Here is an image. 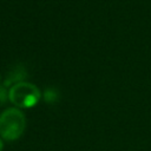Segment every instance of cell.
<instances>
[{
    "label": "cell",
    "instance_id": "8992f818",
    "mask_svg": "<svg viewBox=\"0 0 151 151\" xmlns=\"http://www.w3.org/2000/svg\"><path fill=\"white\" fill-rule=\"evenodd\" d=\"M2 147H4V144H2V140L0 139V151H2Z\"/></svg>",
    "mask_w": 151,
    "mask_h": 151
},
{
    "label": "cell",
    "instance_id": "3957f363",
    "mask_svg": "<svg viewBox=\"0 0 151 151\" xmlns=\"http://www.w3.org/2000/svg\"><path fill=\"white\" fill-rule=\"evenodd\" d=\"M24 78H26V73H25L24 68L15 67L14 71H12L8 74V77H7L6 81H5V86H9V85L13 86V85H15L18 83H21L24 80Z\"/></svg>",
    "mask_w": 151,
    "mask_h": 151
},
{
    "label": "cell",
    "instance_id": "5b68a950",
    "mask_svg": "<svg viewBox=\"0 0 151 151\" xmlns=\"http://www.w3.org/2000/svg\"><path fill=\"white\" fill-rule=\"evenodd\" d=\"M8 99V93L4 86H0V105H4Z\"/></svg>",
    "mask_w": 151,
    "mask_h": 151
},
{
    "label": "cell",
    "instance_id": "6da1fadb",
    "mask_svg": "<svg viewBox=\"0 0 151 151\" xmlns=\"http://www.w3.org/2000/svg\"><path fill=\"white\" fill-rule=\"evenodd\" d=\"M26 119L20 109L9 107L0 114V136L7 142L17 140L25 131Z\"/></svg>",
    "mask_w": 151,
    "mask_h": 151
},
{
    "label": "cell",
    "instance_id": "7a4b0ae2",
    "mask_svg": "<svg viewBox=\"0 0 151 151\" xmlns=\"http://www.w3.org/2000/svg\"><path fill=\"white\" fill-rule=\"evenodd\" d=\"M40 97V90L35 85L27 81L18 83L11 86V90L8 91L9 101L20 109H28L37 105Z\"/></svg>",
    "mask_w": 151,
    "mask_h": 151
},
{
    "label": "cell",
    "instance_id": "277c9868",
    "mask_svg": "<svg viewBox=\"0 0 151 151\" xmlns=\"http://www.w3.org/2000/svg\"><path fill=\"white\" fill-rule=\"evenodd\" d=\"M44 96H45V100L47 103H52V101H54V99H57V94L54 93V90H51V88H47L45 91Z\"/></svg>",
    "mask_w": 151,
    "mask_h": 151
}]
</instances>
